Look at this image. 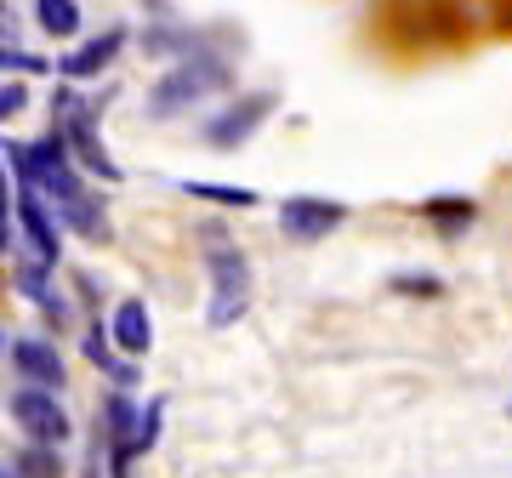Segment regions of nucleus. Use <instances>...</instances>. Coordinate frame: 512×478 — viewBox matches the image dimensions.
I'll list each match as a JSON object with an SVG mask.
<instances>
[{"instance_id":"9d476101","label":"nucleus","mask_w":512,"mask_h":478,"mask_svg":"<svg viewBox=\"0 0 512 478\" xmlns=\"http://www.w3.org/2000/svg\"><path fill=\"white\" fill-rule=\"evenodd\" d=\"M109 342H120V348L131 353V359H143V353L154 348V319H148V302H137V296H126V302L114 308Z\"/></svg>"},{"instance_id":"6ab92c4d","label":"nucleus","mask_w":512,"mask_h":478,"mask_svg":"<svg viewBox=\"0 0 512 478\" xmlns=\"http://www.w3.org/2000/svg\"><path fill=\"white\" fill-rule=\"evenodd\" d=\"M12 245V183H6V171H0V251Z\"/></svg>"},{"instance_id":"dca6fc26","label":"nucleus","mask_w":512,"mask_h":478,"mask_svg":"<svg viewBox=\"0 0 512 478\" xmlns=\"http://www.w3.org/2000/svg\"><path fill=\"white\" fill-rule=\"evenodd\" d=\"M12 473H18V478H57V473H63V461H57V450H46V444H29Z\"/></svg>"},{"instance_id":"4be33fe9","label":"nucleus","mask_w":512,"mask_h":478,"mask_svg":"<svg viewBox=\"0 0 512 478\" xmlns=\"http://www.w3.org/2000/svg\"><path fill=\"white\" fill-rule=\"evenodd\" d=\"M0 348H6V336H0Z\"/></svg>"},{"instance_id":"f03ea898","label":"nucleus","mask_w":512,"mask_h":478,"mask_svg":"<svg viewBox=\"0 0 512 478\" xmlns=\"http://www.w3.org/2000/svg\"><path fill=\"white\" fill-rule=\"evenodd\" d=\"M205 268H211V308H205V319L222 331V325H234L239 313L251 308V262H245V251H239V245L217 239V228H211Z\"/></svg>"},{"instance_id":"20e7f679","label":"nucleus","mask_w":512,"mask_h":478,"mask_svg":"<svg viewBox=\"0 0 512 478\" xmlns=\"http://www.w3.org/2000/svg\"><path fill=\"white\" fill-rule=\"evenodd\" d=\"M12 422L29 433V444H46V450L69 444V433H74L63 399H57V393H46V387H29V382L12 393Z\"/></svg>"},{"instance_id":"412c9836","label":"nucleus","mask_w":512,"mask_h":478,"mask_svg":"<svg viewBox=\"0 0 512 478\" xmlns=\"http://www.w3.org/2000/svg\"><path fill=\"white\" fill-rule=\"evenodd\" d=\"M0 478H18V473H12V467H0Z\"/></svg>"},{"instance_id":"4468645a","label":"nucleus","mask_w":512,"mask_h":478,"mask_svg":"<svg viewBox=\"0 0 512 478\" xmlns=\"http://www.w3.org/2000/svg\"><path fill=\"white\" fill-rule=\"evenodd\" d=\"M86 359H92L97 370H109L114 382H137V365H120V359H114V348H109V336L97 331V325L86 331Z\"/></svg>"},{"instance_id":"9b49d317","label":"nucleus","mask_w":512,"mask_h":478,"mask_svg":"<svg viewBox=\"0 0 512 478\" xmlns=\"http://www.w3.org/2000/svg\"><path fill=\"white\" fill-rule=\"evenodd\" d=\"M57 217H63V228L69 234H80V239H109V217H103V205L92 200V194H80V200H69V205H57Z\"/></svg>"},{"instance_id":"aec40b11","label":"nucleus","mask_w":512,"mask_h":478,"mask_svg":"<svg viewBox=\"0 0 512 478\" xmlns=\"http://www.w3.org/2000/svg\"><path fill=\"white\" fill-rule=\"evenodd\" d=\"M0 63H6V69H23V74H40V69H46L40 57H29V52H6V46H0Z\"/></svg>"},{"instance_id":"2eb2a0df","label":"nucleus","mask_w":512,"mask_h":478,"mask_svg":"<svg viewBox=\"0 0 512 478\" xmlns=\"http://www.w3.org/2000/svg\"><path fill=\"white\" fill-rule=\"evenodd\" d=\"M183 194H194V200H211V205H239V211H251V205H256L251 188H228V183H183Z\"/></svg>"},{"instance_id":"f257e3e1","label":"nucleus","mask_w":512,"mask_h":478,"mask_svg":"<svg viewBox=\"0 0 512 478\" xmlns=\"http://www.w3.org/2000/svg\"><path fill=\"white\" fill-rule=\"evenodd\" d=\"M52 126L63 131L69 154H74L86 171H92V177H103V183H120V166L109 160V148H103V137H97V103H86L74 86H57V97H52Z\"/></svg>"},{"instance_id":"7ed1b4c3","label":"nucleus","mask_w":512,"mask_h":478,"mask_svg":"<svg viewBox=\"0 0 512 478\" xmlns=\"http://www.w3.org/2000/svg\"><path fill=\"white\" fill-rule=\"evenodd\" d=\"M222 80H228V63L222 57H211V52H188L177 69L165 74L160 86L148 92V114L154 120H171V114H183V109H194L205 92H217Z\"/></svg>"},{"instance_id":"ddd939ff","label":"nucleus","mask_w":512,"mask_h":478,"mask_svg":"<svg viewBox=\"0 0 512 478\" xmlns=\"http://www.w3.org/2000/svg\"><path fill=\"white\" fill-rule=\"evenodd\" d=\"M421 217L439 222L444 234H456V228H467V222L478 217V205L473 200H427V205H421Z\"/></svg>"},{"instance_id":"f8f14e48","label":"nucleus","mask_w":512,"mask_h":478,"mask_svg":"<svg viewBox=\"0 0 512 478\" xmlns=\"http://www.w3.org/2000/svg\"><path fill=\"white\" fill-rule=\"evenodd\" d=\"M35 23H40V35L74 40L80 35V0H35Z\"/></svg>"},{"instance_id":"0eeeda50","label":"nucleus","mask_w":512,"mask_h":478,"mask_svg":"<svg viewBox=\"0 0 512 478\" xmlns=\"http://www.w3.org/2000/svg\"><path fill=\"white\" fill-rule=\"evenodd\" d=\"M342 205L336 200H313V194H291V200L279 205V228H285V239H302V245H313V239H325L330 228H342Z\"/></svg>"},{"instance_id":"f3484780","label":"nucleus","mask_w":512,"mask_h":478,"mask_svg":"<svg viewBox=\"0 0 512 478\" xmlns=\"http://www.w3.org/2000/svg\"><path fill=\"white\" fill-rule=\"evenodd\" d=\"M23 109H29V86H23V80H0V126L18 120Z\"/></svg>"},{"instance_id":"a211bd4d","label":"nucleus","mask_w":512,"mask_h":478,"mask_svg":"<svg viewBox=\"0 0 512 478\" xmlns=\"http://www.w3.org/2000/svg\"><path fill=\"white\" fill-rule=\"evenodd\" d=\"M393 291H410V296H439L444 285H439L433 274H399V279H393Z\"/></svg>"},{"instance_id":"423d86ee","label":"nucleus","mask_w":512,"mask_h":478,"mask_svg":"<svg viewBox=\"0 0 512 478\" xmlns=\"http://www.w3.org/2000/svg\"><path fill=\"white\" fill-rule=\"evenodd\" d=\"M12 205H18V228H23V239H29L35 262L40 268H57V262H63V228H57L52 205L40 200V194H29V188H18Z\"/></svg>"},{"instance_id":"6e6552de","label":"nucleus","mask_w":512,"mask_h":478,"mask_svg":"<svg viewBox=\"0 0 512 478\" xmlns=\"http://www.w3.org/2000/svg\"><path fill=\"white\" fill-rule=\"evenodd\" d=\"M12 365L29 376V387H46V393H57V387L69 382L63 353H57V342H46V336H18V342H12Z\"/></svg>"},{"instance_id":"1a4fd4ad","label":"nucleus","mask_w":512,"mask_h":478,"mask_svg":"<svg viewBox=\"0 0 512 478\" xmlns=\"http://www.w3.org/2000/svg\"><path fill=\"white\" fill-rule=\"evenodd\" d=\"M120 46H126V29L114 23L103 35H92L86 46H74V52L57 57V74H63V80H92V74H103L114 57H120Z\"/></svg>"},{"instance_id":"39448f33","label":"nucleus","mask_w":512,"mask_h":478,"mask_svg":"<svg viewBox=\"0 0 512 478\" xmlns=\"http://www.w3.org/2000/svg\"><path fill=\"white\" fill-rule=\"evenodd\" d=\"M279 97L274 92H251V97H239V103H228V109L217 114V120H205V143L211 148H239V143H251V131L274 114Z\"/></svg>"}]
</instances>
